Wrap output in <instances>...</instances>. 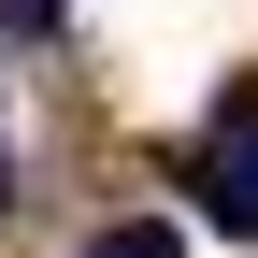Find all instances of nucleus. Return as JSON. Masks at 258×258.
Here are the masks:
<instances>
[{
    "label": "nucleus",
    "mask_w": 258,
    "mask_h": 258,
    "mask_svg": "<svg viewBox=\"0 0 258 258\" xmlns=\"http://www.w3.org/2000/svg\"><path fill=\"white\" fill-rule=\"evenodd\" d=\"M186 186H201V215H215V230H258V129H244L230 158H186Z\"/></svg>",
    "instance_id": "1"
},
{
    "label": "nucleus",
    "mask_w": 258,
    "mask_h": 258,
    "mask_svg": "<svg viewBox=\"0 0 258 258\" xmlns=\"http://www.w3.org/2000/svg\"><path fill=\"white\" fill-rule=\"evenodd\" d=\"M0 201H15V158H0Z\"/></svg>",
    "instance_id": "3"
},
{
    "label": "nucleus",
    "mask_w": 258,
    "mask_h": 258,
    "mask_svg": "<svg viewBox=\"0 0 258 258\" xmlns=\"http://www.w3.org/2000/svg\"><path fill=\"white\" fill-rule=\"evenodd\" d=\"M86 258H186V230H172V215H115Z\"/></svg>",
    "instance_id": "2"
}]
</instances>
